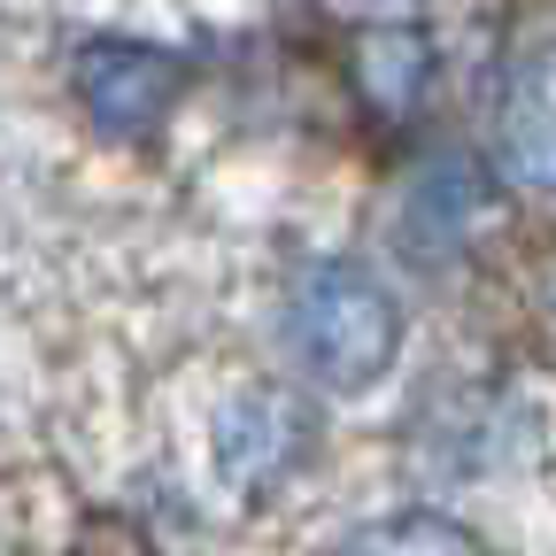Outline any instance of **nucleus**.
Returning <instances> with one entry per match:
<instances>
[{
	"instance_id": "f03ea898",
	"label": "nucleus",
	"mask_w": 556,
	"mask_h": 556,
	"mask_svg": "<svg viewBox=\"0 0 556 556\" xmlns=\"http://www.w3.org/2000/svg\"><path fill=\"white\" fill-rule=\"evenodd\" d=\"M78 101L101 131L139 139L178 101V62L163 47H139V39H101V47L78 54Z\"/></svg>"
},
{
	"instance_id": "423d86ee",
	"label": "nucleus",
	"mask_w": 556,
	"mask_h": 556,
	"mask_svg": "<svg viewBox=\"0 0 556 556\" xmlns=\"http://www.w3.org/2000/svg\"><path fill=\"white\" fill-rule=\"evenodd\" d=\"M340 556H486L471 526L441 518V510H394V518H371L340 541Z\"/></svg>"
},
{
	"instance_id": "f257e3e1",
	"label": "nucleus",
	"mask_w": 556,
	"mask_h": 556,
	"mask_svg": "<svg viewBox=\"0 0 556 556\" xmlns=\"http://www.w3.org/2000/svg\"><path fill=\"white\" fill-rule=\"evenodd\" d=\"M294 348L332 394H364L402 356V302L364 263H317L294 294Z\"/></svg>"
},
{
	"instance_id": "20e7f679",
	"label": "nucleus",
	"mask_w": 556,
	"mask_h": 556,
	"mask_svg": "<svg viewBox=\"0 0 556 556\" xmlns=\"http://www.w3.org/2000/svg\"><path fill=\"white\" fill-rule=\"evenodd\" d=\"M302 417L287 409V394H270V387H248L217 409V471L232 486H263L270 471H287L302 448Z\"/></svg>"
},
{
	"instance_id": "39448f33",
	"label": "nucleus",
	"mask_w": 556,
	"mask_h": 556,
	"mask_svg": "<svg viewBox=\"0 0 556 556\" xmlns=\"http://www.w3.org/2000/svg\"><path fill=\"white\" fill-rule=\"evenodd\" d=\"M479 178H471V163H456V155H441L426 178L409 186V217H402V240L417 248V255H448L471 225H479Z\"/></svg>"
},
{
	"instance_id": "7ed1b4c3",
	"label": "nucleus",
	"mask_w": 556,
	"mask_h": 556,
	"mask_svg": "<svg viewBox=\"0 0 556 556\" xmlns=\"http://www.w3.org/2000/svg\"><path fill=\"white\" fill-rule=\"evenodd\" d=\"M495 155L526 193H556V39L510 62L495 101Z\"/></svg>"
}]
</instances>
